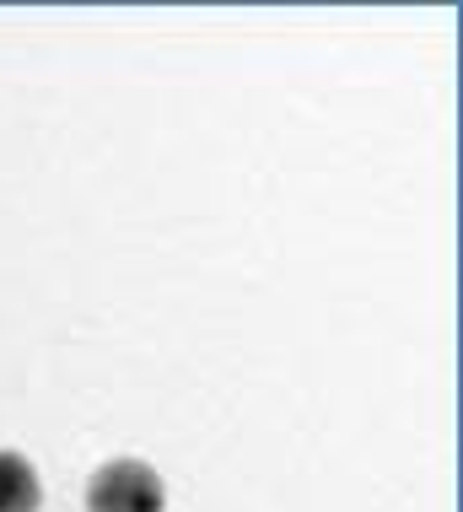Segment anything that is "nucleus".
I'll use <instances>...</instances> for the list:
<instances>
[{
    "label": "nucleus",
    "mask_w": 463,
    "mask_h": 512,
    "mask_svg": "<svg viewBox=\"0 0 463 512\" xmlns=\"http://www.w3.org/2000/svg\"><path fill=\"white\" fill-rule=\"evenodd\" d=\"M87 512H167V486L146 459H108L87 480Z\"/></svg>",
    "instance_id": "1"
},
{
    "label": "nucleus",
    "mask_w": 463,
    "mask_h": 512,
    "mask_svg": "<svg viewBox=\"0 0 463 512\" xmlns=\"http://www.w3.org/2000/svg\"><path fill=\"white\" fill-rule=\"evenodd\" d=\"M44 507V480L27 453L0 448V512H38Z\"/></svg>",
    "instance_id": "2"
}]
</instances>
